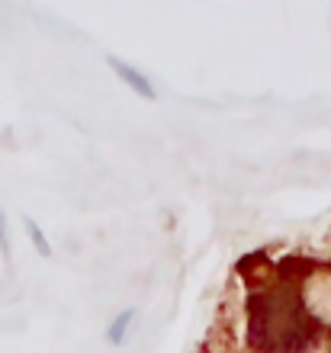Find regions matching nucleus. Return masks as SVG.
Segmentation results:
<instances>
[{"label":"nucleus","instance_id":"5","mask_svg":"<svg viewBox=\"0 0 331 353\" xmlns=\"http://www.w3.org/2000/svg\"><path fill=\"white\" fill-rule=\"evenodd\" d=\"M328 353H331V350H328Z\"/></svg>","mask_w":331,"mask_h":353},{"label":"nucleus","instance_id":"1","mask_svg":"<svg viewBox=\"0 0 331 353\" xmlns=\"http://www.w3.org/2000/svg\"><path fill=\"white\" fill-rule=\"evenodd\" d=\"M106 68H110L113 74L120 77L122 84L129 87L135 97H142V100H148V103H155L158 100V90H155V84H151V77L145 74V71H138L135 65H129L126 58H120V55H106Z\"/></svg>","mask_w":331,"mask_h":353},{"label":"nucleus","instance_id":"3","mask_svg":"<svg viewBox=\"0 0 331 353\" xmlns=\"http://www.w3.org/2000/svg\"><path fill=\"white\" fill-rule=\"evenodd\" d=\"M23 228H26V238H29V244H32V251H36L39 257L52 261V257H55V251H52V241L46 238L42 225H39L32 215H23Z\"/></svg>","mask_w":331,"mask_h":353},{"label":"nucleus","instance_id":"4","mask_svg":"<svg viewBox=\"0 0 331 353\" xmlns=\"http://www.w3.org/2000/svg\"><path fill=\"white\" fill-rule=\"evenodd\" d=\"M0 254H3V261H10V254H13V244H10V222H7V212L0 209Z\"/></svg>","mask_w":331,"mask_h":353},{"label":"nucleus","instance_id":"2","mask_svg":"<svg viewBox=\"0 0 331 353\" xmlns=\"http://www.w3.org/2000/svg\"><path fill=\"white\" fill-rule=\"evenodd\" d=\"M138 318V308H122L120 315L110 321V327H106V344L110 347H122L126 341H129V327L135 325Z\"/></svg>","mask_w":331,"mask_h":353}]
</instances>
